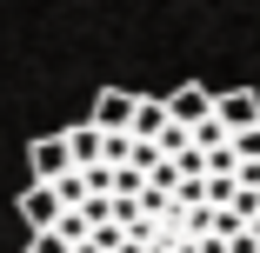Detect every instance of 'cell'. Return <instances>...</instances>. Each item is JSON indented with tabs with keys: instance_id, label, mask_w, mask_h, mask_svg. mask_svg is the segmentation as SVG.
Listing matches in <instances>:
<instances>
[{
	"instance_id": "1",
	"label": "cell",
	"mask_w": 260,
	"mask_h": 253,
	"mask_svg": "<svg viewBox=\"0 0 260 253\" xmlns=\"http://www.w3.org/2000/svg\"><path fill=\"white\" fill-rule=\"evenodd\" d=\"M27 167H34V187L67 180V173H74V160H67V133H34V140H27Z\"/></svg>"
},
{
	"instance_id": "2",
	"label": "cell",
	"mask_w": 260,
	"mask_h": 253,
	"mask_svg": "<svg viewBox=\"0 0 260 253\" xmlns=\"http://www.w3.org/2000/svg\"><path fill=\"white\" fill-rule=\"evenodd\" d=\"M214 127L234 140V133H247V127H260V93H247V87H234V93H214Z\"/></svg>"
},
{
	"instance_id": "3",
	"label": "cell",
	"mask_w": 260,
	"mask_h": 253,
	"mask_svg": "<svg viewBox=\"0 0 260 253\" xmlns=\"http://www.w3.org/2000/svg\"><path fill=\"white\" fill-rule=\"evenodd\" d=\"M167 120H174V127H187V133H193V127H207V120H214V93H207L200 80L174 87V93H167Z\"/></svg>"
},
{
	"instance_id": "4",
	"label": "cell",
	"mask_w": 260,
	"mask_h": 253,
	"mask_svg": "<svg viewBox=\"0 0 260 253\" xmlns=\"http://www.w3.org/2000/svg\"><path fill=\"white\" fill-rule=\"evenodd\" d=\"M134 107H140V93H127V87H100V100H93V127L100 133H127L134 127Z\"/></svg>"
},
{
	"instance_id": "5",
	"label": "cell",
	"mask_w": 260,
	"mask_h": 253,
	"mask_svg": "<svg viewBox=\"0 0 260 253\" xmlns=\"http://www.w3.org/2000/svg\"><path fill=\"white\" fill-rule=\"evenodd\" d=\"M60 200H54V187H20V220H27V233H54L60 227Z\"/></svg>"
},
{
	"instance_id": "6",
	"label": "cell",
	"mask_w": 260,
	"mask_h": 253,
	"mask_svg": "<svg viewBox=\"0 0 260 253\" xmlns=\"http://www.w3.org/2000/svg\"><path fill=\"white\" fill-rule=\"evenodd\" d=\"M167 127H174V120H167V100L140 93V107H134V127H127V140H147V147H153V140H160Z\"/></svg>"
},
{
	"instance_id": "7",
	"label": "cell",
	"mask_w": 260,
	"mask_h": 253,
	"mask_svg": "<svg viewBox=\"0 0 260 253\" xmlns=\"http://www.w3.org/2000/svg\"><path fill=\"white\" fill-rule=\"evenodd\" d=\"M67 160H74V173H87V167H100V127H93V120H80V127H67Z\"/></svg>"
},
{
	"instance_id": "8",
	"label": "cell",
	"mask_w": 260,
	"mask_h": 253,
	"mask_svg": "<svg viewBox=\"0 0 260 253\" xmlns=\"http://www.w3.org/2000/svg\"><path fill=\"white\" fill-rule=\"evenodd\" d=\"M127 160H134V140H127V133H100V167L114 173V167H127Z\"/></svg>"
}]
</instances>
